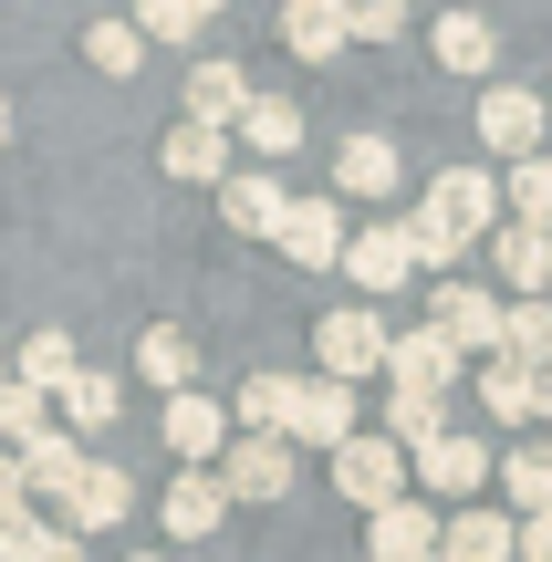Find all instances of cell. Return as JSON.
Here are the masks:
<instances>
[{"label":"cell","mask_w":552,"mask_h":562,"mask_svg":"<svg viewBox=\"0 0 552 562\" xmlns=\"http://www.w3.org/2000/svg\"><path fill=\"white\" fill-rule=\"evenodd\" d=\"M334 490H345V501L375 521L386 501H407V448H396V438H365V427H354V438L334 448Z\"/></svg>","instance_id":"6da1fadb"},{"label":"cell","mask_w":552,"mask_h":562,"mask_svg":"<svg viewBox=\"0 0 552 562\" xmlns=\"http://www.w3.org/2000/svg\"><path fill=\"white\" fill-rule=\"evenodd\" d=\"M313 355H324V385L386 375V323H375L365 302H345V313H324V323H313Z\"/></svg>","instance_id":"7a4b0ae2"},{"label":"cell","mask_w":552,"mask_h":562,"mask_svg":"<svg viewBox=\"0 0 552 562\" xmlns=\"http://www.w3.org/2000/svg\"><path fill=\"white\" fill-rule=\"evenodd\" d=\"M292 469H303V448H292V438H229L209 480H219L229 501H282V490H292Z\"/></svg>","instance_id":"3957f363"},{"label":"cell","mask_w":552,"mask_h":562,"mask_svg":"<svg viewBox=\"0 0 552 562\" xmlns=\"http://www.w3.org/2000/svg\"><path fill=\"white\" fill-rule=\"evenodd\" d=\"M542 94H521V83H491V94H480V146H491V157H542Z\"/></svg>","instance_id":"277c9868"},{"label":"cell","mask_w":552,"mask_h":562,"mask_svg":"<svg viewBox=\"0 0 552 562\" xmlns=\"http://www.w3.org/2000/svg\"><path fill=\"white\" fill-rule=\"evenodd\" d=\"M438 313H428V334H449V355H500V302L491 292H470V281H438Z\"/></svg>","instance_id":"5b68a950"},{"label":"cell","mask_w":552,"mask_h":562,"mask_svg":"<svg viewBox=\"0 0 552 562\" xmlns=\"http://www.w3.org/2000/svg\"><path fill=\"white\" fill-rule=\"evenodd\" d=\"M407 469L428 480V501H459V510H470V501H480V480H491V448L449 427V438H428V448H417Z\"/></svg>","instance_id":"8992f818"},{"label":"cell","mask_w":552,"mask_h":562,"mask_svg":"<svg viewBox=\"0 0 552 562\" xmlns=\"http://www.w3.org/2000/svg\"><path fill=\"white\" fill-rule=\"evenodd\" d=\"M271 240H282L303 271H334V261H345V199H292Z\"/></svg>","instance_id":"52a82bcc"},{"label":"cell","mask_w":552,"mask_h":562,"mask_svg":"<svg viewBox=\"0 0 552 562\" xmlns=\"http://www.w3.org/2000/svg\"><path fill=\"white\" fill-rule=\"evenodd\" d=\"M345 271H354V292H375V302H386V292H407V229H396V220H375V229H345Z\"/></svg>","instance_id":"ba28073f"},{"label":"cell","mask_w":552,"mask_h":562,"mask_svg":"<svg viewBox=\"0 0 552 562\" xmlns=\"http://www.w3.org/2000/svg\"><path fill=\"white\" fill-rule=\"evenodd\" d=\"M292 448H345L354 438V385H324V375H303V396H292V427H282Z\"/></svg>","instance_id":"9c48e42d"},{"label":"cell","mask_w":552,"mask_h":562,"mask_svg":"<svg viewBox=\"0 0 552 562\" xmlns=\"http://www.w3.org/2000/svg\"><path fill=\"white\" fill-rule=\"evenodd\" d=\"M386 385H396V396H449V385H459L449 334H386Z\"/></svg>","instance_id":"30bf717a"},{"label":"cell","mask_w":552,"mask_h":562,"mask_svg":"<svg viewBox=\"0 0 552 562\" xmlns=\"http://www.w3.org/2000/svg\"><path fill=\"white\" fill-rule=\"evenodd\" d=\"M282 209H292V188L271 178V167H229V178H219V220L250 229V240H271V229H282Z\"/></svg>","instance_id":"8fae6325"},{"label":"cell","mask_w":552,"mask_h":562,"mask_svg":"<svg viewBox=\"0 0 552 562\" xmlns=\"http://www.w3.org/2000/svg\"><path fill=\"white\" fill-rule=\"evenodd\" d=\"M167 448H178L188 469H219V448H229V406L199 396V385H188V396H167Z\"/></svg>","instance_id":"7c38bea8"},{"label":"cell","mask_w":552,"mask_h":562,"mask_svg":"<svg viewBox=\"0 0 552 562\" xmlns=\"http://www.w3.org/2000/svg\"><path fill=\"white\" fill-rule=\"evenodd\" d=\"M428 220L449 229V240H470V229L500 220V188L480 178V167H449V178H428Z\"/></svg>","instance_id":"4fadbf2b"},{"label":"cell","mask_w":552,"mask_h":562,"mask_svg":"<svg viewBox=\"0 0 552 562\" xmlns=\"http://www.w3.org/2000/svg\"><path fill=\"white\" fill-rule=\"evenodd\" d=\"M167 542H209V531H219L229 521V490L219 480H209V469H178V480H167Z\"/></svg>","instance_id":"5bb4252c"},{"label":"cell","mask_w":552,"mask_h":562,"mask_svg":"<svg viewBox=\"0 0 552 562\" xmlns=\"http://www.w3.org/2000/svg\"><path fill=\"white\" fill-rule=\"evenodd\" d=\"M125 510H136V490H125V469H104V459H83V480L63 490V531H115Z\"/></svg>","instance_id":"9a60e30c"},{"label":"cell","mask_w":552,"mask_h":562,"mask_svg":"<svg viewBox=\"0 0 552 562\" xmlns=\"http://www.w3.org/2000/svg\"><path fill=\"white\" fill-rule=\"evenodd\" d=\"M229 136H240V146H250V157H261V167H282L292 146H303V104H292V94H250Z\"/></svg>","instance_id":"2e32d148"},{"label":"cell","mask_w":552,"mask_h":562,"mask_svg":"<svg viewBox=\"0 0 552 562\" xmlns=\"http://www.w3.org/2000/svg\"><path fill=\"white\" fill-rule=\"evenodd\" d=\"M396 178H407L396 136H345V157H334V188L345 199H396Z\"/></svg>","instance_id":"e0dca14e"},{"label":"cell","mask_w":552,"mask_h":562,"mask_svg":"<svg viewBox=\"0 0 552 562\" xmlns=\"http://www.w3.org/2000/svg\"><path fill=\"white\" fill-rule=\"evenodd\" d=\"M365 552H375V562H428V552H438L428 501H386V510L365 521Z\"/></svg>","instance_id":"ac0fdd59"},{"label":"cell","mask_w":552,"mask_h":562,"mask_svg":"<svg viewBox=\"0 0 552 562\" xmlns=\"http://www.w3.org/2000/svg\"><path fill=\"white\" fill-rule=\"evenodd\" d=\"M21 459V490H32V501H63V490L83 480V438H63V427H42L32 448H11Z\"/></svg>","instance_id":"d6986e66"},{"label":"cell","mask_w":552,"mask_h":562,"mask_svg":"<svg viewBox=\"0 0 552 562\" xmlns=\"http://www.w3.org/2000/svg\"><path fill=\"white\" fill-rule=\"evenodd\" d=\"M240 104H250L240 63H199V74H188V125H209V136H229V125H240Z\"/></svg>","instance_id":"ffe728a7"},{"label":"cell","mask_w":552,"mask_h":562,"mask_svg":"<svg viewBox=\"0 0 552 562\" xmlns=\"http://www.w3.org/2000/svg\"><path fill=\"white\" fill-rule=\"evenodd\" d=\"M136 375L167 385V396H188V385H199V344H188L178 323H146V334H136Z\"/></svg>","instance_id":"44dd1931"},{"label":"cell","mask_w":552,"mask_h":562,"mask_svg":"<svg viewBox=\"0 0 552 562\" xmlns=\"http://www.w3.org/2000/svg\"><path fill=\"white\" fill-rule=\"evenodd\" d=\"M480 406H491L500 427H532L542 417V375H532V364H511V355H491V364H480Z\"/></svg>","instance_id":"7402d4cb"},{"label":"cell","mask_w":552,"mask_h":562,"mask_svg":"<svg viewBox=\"0 0 552 562\" xmlns=\"http://www.w3.org/2000/svg\"><path fill=\"white\" fill-rule=\"evenodd\" d=\"M157 167H167L178 188H199V178H229V136H209V125H167Z\"/></svg>","instance_id":"603a6c76"},{"label":"cell","mask_w":552,"mask_h":562,"mask_svg":"<svg viewBox=\"0 0 552 562\" xmlns=\"http://www.w3.org/2000/svg\"><path fill=\"white\" fill-rule=\"evenodd\" d=\"M292 396H303V375H250L240 396H229L240 438H282V427H292Z\"/></svg>","instance_id":"cb8c5ba5"},{"label":"cell","mask_w":552,"mask_h":562,"mask_svg":"<svg viewBox=\"0 0 552 562\" xmlns=\"http://www.w3.org/2000/svg\"><path fill=\"white\" fill-rule=\"evenodd\" d=\"M438 562H511V510H459L438 531Z\"/></svg>","instance_id":"d4e9b609"},{"label":"cell","mask_w":552,"mask_h":562,"mask_svg":"<svg viewBox=\"0 0 552 562\" xmlns=\"http://www.w3.org/2000/svg\"><path fill=\"white\" fill-rule=\"evenodd\" d=\"M500 281H511L521 302H542V292H552V240H542V229L500 220Z\"/></svg>","instance_id":"484cf974"},{"label":"cell","mask_w":552,"mask_h":562,"mask_svg":"<svg viewBox=\"0 0 552 562\" xmlns=\"http://www.w3.org/2000/svg\"><path fill=\"white\" fill-rule=\"evenodd\" d=\"M115 417H125V385L83 364V375L63 385V438H94V427H115Z\"/></svg>","instance_id":"4316f807"},{"label":"cell","mask_w":552,"mask_h":562,"mask_svg":"<svg viewBox=\"0 0 552 562\" xmlns=\"http://www.w3.org/2000/svg\"><path fill=\"white\" fill-rule=\"evenodd\" d=\"M438 63H449V74H491V63H500V42H491V21H480V11H438Z\"/></svg>","instance_id":"83f0119b"},{"label":"cell","mask_w":552,"mask_h":562,"mask_svg":"<svg viewBox=\"0 0 552 562\" xmlns=\"http://www.w3.org/2000/svg\"><path fill=\"white\" fill-rule=\"evenodd\" d=\"M282 42L303 63H334L345 53V11H334V0H282Z\"/></svg>","instance_id":"f1b7e54d"},{"label":"cell","mask_w":552,"mask_h":562,"mask_svg":"<svg viewBox=\"0 0 552 562\" xmlns=\"http://www.w3.org/2000/svg\"><path fill=\"white\" fill-rule=\"evenodd\" d=\"M74 375H83L74 334H32V344H21V364H11V385H32V396H63Z\"/></svg>","instance_id":"f546056e"},{"label":"cell","mask_w":552,"mask_h":562,"mask_svg":"<svg viewBox=\"0 0 552 562\" xmlns=\"http://www.w3.org/2000/svg\"><path fill=\"white\" fill-rule=\"evenodd\" d=\"M500 355L552 375V302H500Z\"/></svg>","instance_id":"4dcf8cb0"},{"label":"cell","mask_w":552,"mask_h":562,"mask_svg":"<svg viewBox=\"0 0 552 562\" xmlns=\"http://www.w3.org/2000/svg\"><path fill=\"white\" fill-rule=\"evenodd\" d=\"M491 480L511 490V510L532 521V510H552V448H511V459H491Z\"/></svg>","instance_id":"1f68e13d"},{"label":"cell","mask_w":552,"mask_h":562,"mask_svg":"<svg viewBox=\"0 0 552 562\" xmlns=\"http://www.w3.org/2000/svg\"><path fill=\"white\" fill-rule=\"evenodd\" d=\"M209 11H219V0H136V42L146 53H157V42H199Z\"/></svg>","instance_id":"d6a6232c"},{"label":"cell","mask_w":552,"mask_h":562,"mask_svg":"<svg viewBox=\"0 0 552 562\" xmlns=\"http://www.w3.org/2000/svg\"><path fill=\"white\" fill-rule=\"evenodd\" d=\"M386 438L407 448V459H417L428 438H449V396H396V385H386Z\"/></svg>","instance_id":"836d02e7"},{"label":"cell","mask_w":552,"mask_h":562,"mask_svg":"<svg viewBox=\"0 0 552 562\" xmlns=\"http://www.w3.org/2000/svg\"><path fill=\"white\" fill-rule=\"evenodd\" d=\"M0 562H83V552H74L63 521H11V531H0Z\"/></svg>","instance_id":"e575fe53"},{"label":"cell","mask_w":552,"mask_h":562,"mask_svg":"<svg viewBox=\"0 0 552 562\" xmlns=\"http://www.w3.org/2000/svg\"><path fill=\"white\" fill-rule=\"evenodd\" d=\"M511 220L521 229H552V157H521L511 167Z\"/></svg>","instance_id":"d590c367"},{"label":"cell","mask_w":552,"mask_h":562,"mask_svg":"<svg viewBox=\"0 0 552 562\" xmlns=\"http://www.w3.org/2000/svg\"><path fill=\"white\" fill-rule=\"evenodd\" d=\"M83 53H94V74H136V63H146V42H136V21H94V32H83Z\"/></svg>","instance_id":"8d00e7d4"},{"label":"cell","mask_w":552,"mask_h":562,"mask_svg":"<svg viewBox=\"0 0 552 562\" xmlns=\"http://www.w3.org/2000/svg\"><path fill=\"white\" fill-rule=\"evenodd\" d=\"M345 11V42H396L407 32V0H334Z\"/></svg>","instance_id":"74e56055"},{"label":"cell","mask_w":552,"mask_h":562,"mask_svg":"<svg viewBox=\"0 0 552 562\" xmlns=\"http://www.w3.org/2000/svg\"><path fill=\"white\" fill-rule=\"evenodd\" d=\"M396 229H407V261H417V271H449L459 250H470V240H449V229H438L428 209H417V220H396Z\"/></svg>","instance_id":"f35d334b"},{"label":"cell","mask_w":552,"mask_h":562,"mask_svg":"<svg viewBox=\"0 0 552 562\" xmlns=\"http://www.w3.org/2000/svg\"><path fill=\"white\" fill-rule=\"evenodd\" d=\"M42 438V396L32 385H0V448H32Z\"/></svg>","instance_id":"ab89813d"},{"label":"cell","mask_w":552,"mask_h":562,"mask_svg":"<svg viewBox=\"0 0 552 562\" xmlns=\"http://www.w3.org/2000/svg\"><path fill=\"white\" fill-rule=\"evenodd\" d=\"M11 521H32V490H21V459L0 448V531H11Z\"/></svg>","instance_id":"60d3db41"},{"label":"cell","mask_w":552,"mask_h":562,"mask_svg":"<svg viewBox=\"0 0 552 562\" xmlns=\"http://www.w3.org/2000/svg\"><path fill=\"white\" fill-rule=\"evenodd\" d=\"M511 562H552V510H532V521H511Z\"/></svg>","instance_id":"b9f144b4"},{"label":"cell","mask_w":552,"mask_h":562,"mask_svg":"<svg viewBox=\"0 0 552 562\" xmlns=\"http://www.w3.org/2000/svg\"><path fill=\"white\" fill-rule=\"evenodd\" d=\"M0 146H11V94H0Z\"/></svg>","instance_id":"7bdbcfd3"},{"label":"cell","mask_w":552,"mask_h":562,"mask_svg":"<svg viewBox=\"0 0 552 562\" xmlns=\"http://www.w3.org/2000/svg\"><path fill=\"white\" fill-rule=\"evenodd\" d=\"M542 417H552V375H542Z\"/></svg>","instance_id":"ee69618b"},{"label":"cell","mask_w":552,"mask_h":562,"mask_svg":"<svg viewBox=\"0 0 552 562\" xmlns=\"http://www.w3.org/2000/svg\"><path fill=\"white\" fill-rule=\"evenodd\" d=\"M136 562H167V552H136Z\"/></svg>","instance_id":"f6af8a7d"},{"label":"cell","mask_w":552,"mask_h":562,"mask_svg":"<svg viewBox=\"0 0 552 562\" xmlns=\"http://www.w3.org/2000/svg\"><path fill=\"white\" fill-rule=\"evenodd\" d=\"M0 385H11V364H0Z\"/></svg>","instance_id":"bcb514c9"},{"label":"cell","mask_w":552,"mask_h":562,"mask_svg":"<svg viewBox=\"0 0 552 562\" xmlns=\"http://www.w3.org/2000/svg\"><path fill=\"white\" fill-rule=\"evenodd\" d=\"M542 115H552V94H542Z\"/></svg>","instance_id":"7dc6e473"},{"label":"cell","mask_w":552,"mask_h":562,"mask_svg":"<svg viewBox=\"0 0 552 562\" xmlns=\"http://www.w3.org/2000/svg\"><path fill=\"white\" fill-rule=\"evenodd\" d=\"M542 240H552V229H542Z\"/></svg>","instance_id":"c3c4849f"},{"label":"cell","mask_w":552,"mask_h":562,"mask_svg":"<svg viewBox=\"0 0 552 562\" xmlns=\"http://www.w3.org/2000/svg\"><path fill=\"white\" fill-rule=\"evenodd\" d=\"M428 562H438V552H428Z\"/></svg>","instance_id":"681fc988"}]
</instances>
